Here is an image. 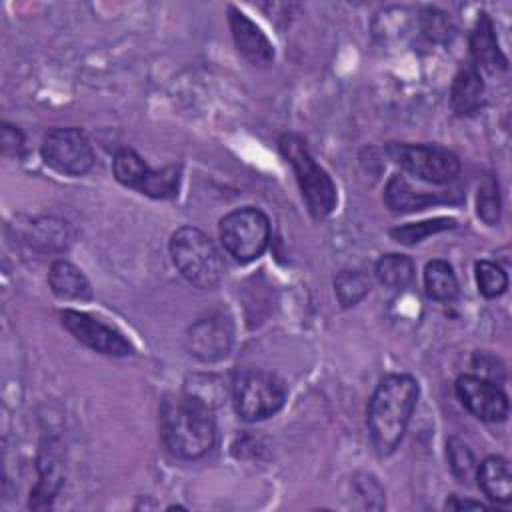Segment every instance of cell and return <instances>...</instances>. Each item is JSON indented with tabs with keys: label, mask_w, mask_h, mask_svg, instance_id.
Segmentation results:
<instances>
[{
	"label": "cell",
	"mask_w": 512,
	"mask_h": 512,
	"mask_svg": "<svg viewBox=\"0 0 512 512\" xmlns=\"http://www.w3.org/2000/svg\"><path fill=\"white\" fill-rule=\"evenodd\" d=\"M112 172L122 186L138 190L150 198H172L178 194L180 168L164 166L152 170L132 148H120L114 154Z\"/></svg>",
	"instance_id": "ba28073f"
},
{
	"label": "cell",
	"mask_w": 512,
	"mask_h": 512,
	"mask_svg": "<svg viewBox=\"0 0 512 512\" xmlns=\"http://www.w3.org/2000/svg\"><path fill=\"white\" fill-rule=\"evenodd\" d=\"M48 284L58 298L64 300H88L92 288L88 278L68 260H54L48 272Z\"/></svg>",
	"instance_id": "ffe728a7"
},
{
	"label": "cell",
	"mask_w": 512,
	"mask_h": 512,
	"mask_svg": "<svg viewBox=\"0 0 512 512\" xmlns=\"http://www.w3.org/2000/svg\"><path fill=\"white\" fill-rule=\"evenodd\" d=\"M472 366L474 370L478 372L476 376L484 378V380H490L494 384H500L504 380V366L498 358L490 356V354H474L472 358Z\"/></svg>",
	"instance_id": "4dcf8cb0"
},
{
	"label": "cell",
	"mask_w": 512,
	"mask_h": 512,
	"mask_svg": "<svg viewBox=\"0 0 512 512\" xmlns=\"http://www.w3.org/2000/svg\"><path fill=\"white\" fill-rule=\"evenodd\" d=\"M386 152L404 172L430 184H446L460 172L458 156L438 144H390Z\"/></svg>",
	"instance_id": "52a82bcc"
},
{
	"label": "cell",
	"mask_w": 512,
	"mask_h": 512,
	"mask_svg": "<svg viewBox=\"0 0 512 512\" xmlns=\"http://www.w3.org/2000/svg\"><path fill=\"white\" fill-rule=\"evenodd\" d=\"M224 384L218 376L212 374H194L186 380L184 396L194 400L196 404L212 410L224 400Z\"/></svg>",
	"instance_id": "603a6c76"
},
{
	"label": "cell",
	"mask_w": 512,
	"mask_h": 512,
	"mask_svg": "<svg viewBox=\"0 0 512 512\" xmlns=\"http://www.w3.org/2000/svg\"><path fill=\"white\" fill-rule=\"evenodd\" d=\"M456 222L452 218H434V220H424V222H416V224H406V226H398L390 232V236L400 242V244H416L422 242L424 238L454 228Z\"/></svg>",
	"instance_id": "484cf974"
},
{
	"label": "cell",
	"mask_w": 512,
	"mask_h": 512,
	"mask_svg": "<svg viewBox=\"0 0 512 512\" xmlns=\"http://www.w3.org/2000/svg\"><path fill=\"white\" fill-rule=\"evenodd\" d=\"M232 398L238 416L246 422H256L276 414L284 406L286 386L272 372L248 368L236 374Z\"/></svg>",
	"instance_id": "5b68a950"
},
{
	"label": "cell",
	"mask_w": 512,
	"mask_h": 512,
	"mask_svg": "<svg viewBox=\"0 0 512 512\" xmlns=\"http://www.w3.org/2000/svg\"><path fill=\"white\" fill-rule=\"evenodd\" d=\"M424 288L432 300L448 302L458 292V280L446 260H432L424 268Z\"/></svg>",
	"instance_id": "44dd1931"
},
{
	"label": "cell",
	"mask_w": 512,
	"mask_h": 512,
	"mask_svg": "<svg viewBox=\"0 0 512 512\" xmlns=\"http://www.w3.org/2000/svg\"><path fill=\"white\" fill-rule=\"evenodd\" d=\"M18 230L22 240L38 252H62L74 240L70 224L54 216L30 218L26 224H18Z\"/></svg>",
	"instance_id": "9a60e30c"
},
{
	"label": "cell",
	"mask_w": 512,
	"mask_h": 512,
	"mask_svg": "<svg viewBox=\"0 0 512 512\" xmlns=\"http://www.w3.org/2000/svg\"><path fill=\"white\" fill-rule=\"evenodd\" d=\"M0 144H2L4 156L18 158L22 156V150H24V134L16 126L4 122L0 130Z\"/></svg>",
	"instance_id": "1f68e13d"
},
{
	"label": "cell",
	"mask_w": 512,
	"mask_h": 512,
	"mask_svg": "<svg viewBox=\"0 0 512 512\" xmlns=\"http://www.w3.org/2000/svg\"><path fill=\"white\" fill-rule=\"evenodd\" d=\"M446 456H448V464H450V470L452 474L460 480V482H468L476 476V470H478V462H476V456L474 452L470 450V446L452 436L448 438L446 442Z\"/></svg>",
	"instance_id": "d4e9b609"
},
{
	"label": "cell",
	"mask_w": 512,
	"mask_h": 512,
	"mask_svg": "<svg viewBox=\"0 0 512 512\" xmlns=\"http://www.w3.org/2000/svg\"><path fill=\"white\" fill-rule=\"evenodd\" d=\"M354 490L364 498V506L366 508H374L380 510L384 506V490L378 484V480L370 474H360L352 480Z\"/></svg>",
	"instance_id": "f546056e"
},
{
	"label": "cell",
	"mask_w": 512,
	"mask_h": 512,
	"mask_svg": "<svg viewBox=\"0 0 512 512\" xmlns=\"http://www.w3.org/2000/svg\"><path fill=\"white\" fill-rule=\"evenodd\" d=\"M64 482L62 458L54 440H44L38 452V482L30 492L28 506L32 510H44L52 504Z\"/></svg>",
	"instance_id": "5bb4252c"
},
{
	"label": "cell",
	"mask_w": 512,
	"mask_h": 512,
	"mask_svg": "<svg viewBox=\"0 0 512 512\" xmlns=\"http://www.w3.org/2000/svg\"><path fill=\"white\" fill-rule=\"evenodd\" d=\"M228 24L238 52L254 66H268L274 60V48L268 36L238 8L228 6Z\"/></svg>",
	"instance_id": "4fadbf2b"
},
{
	"label": "cell",
	"mask_w": 512,
	"mask_h": 512,
	"mask_svg": "<svg viewBox=\"0 0 512 512\" xmlns=\"http://www.w3.org/2000/svg\"><path fill=\"white\" fill-rule=\"evenodd\" d=\"M446 200H450V198L444 194H428L424 190H416L400 174H394L384 188V202L396 214L416 212L430 204H438V202H446Z\"/></svg>",
	"instance_id": "ac0fdd59"
},
{
	"label": "cell",
	"mask_w": 512,
	"mask_h": 512,
	"mask_svg": "<svg viewBox=\"0 0 512 512\" xmlns=\"http://www.w3.org/2000/svg\"><path fill=\"white\" fill-rule=\"evenodd\" d=\"M46 166L66 176H80L94 164V150L86 134L78 128H54L40 146Z\"/></svg>",
	"instance_id": "9c48e42d"
},
{
	"label": "cell",
	"mask_w": 512,
	"mask_h": 512,
	"mask_svg": "<svg viewBox=\"0 0 512 512\" xmlns=\"http://www.w3.org/2000/svg\"><path fill=\"white\" fill-rule=\"evenodd\" d=\"M470 56H472V64L478 70L482 68L490 74L504 70L508 66V60L500 50L492 18L486 12L478 14L476 26L470 34Z\"/></svg>",
	"instance_id": "2e32d148"
},
{
	"label": "cell",
	"mask_w": 512,
	"mask_h": 512,
	"mask_svg": "<svg viewBox=\"0 0 512 512\" xmlns=\"http://www.w3.org/2000/svg\"><path fill=\"white\" fill-rule=\"evenodd\" d=\"M456 396L468 412L484 422H502L508 416V396L504 390L476 374H462L456 380Z\"/></svg>",
	"instance_id": "8fae6325"
},
{
	"label": "cell",
	"mask_w": 512,
	"mask_h": 512,
	"mask_svg": "<svg viewBox=\"0 0 512 512\" xmlns=\"http://www.w3.org/2000/svg\"><path fill=\"white\" fill-rule=\"evenodd\" d=\"M170 256L178 272L200 290H210L224 278L226 264L220 250L198 228H178L170 238Z\"/></svg>",
	"instance_id": "3957f363"
},
{
	"label": "cell",
	"mask_w": 512,
	"mask_h": 512,
	"mask_svg": "<svg viewBox=\"0 0 512 512\" xmlns=\"http://www.w3.org/2000/svg\"><path fill=\"white\" fill-rule=\"evenodd\" d=\"M62 326L84 346L92 348L94 352L106 356H128L132 354V344L124 338L120 330L102 322L100 318L80 312V310H62L60 312Z\"/></svg>",
	"instance_id": "30bf717a"
},
{
	"label": "cell",
	"mask_w": 512,
	"mask_h": 512,
	"mask_svg": "<svg viewBox=\"0 0 512 512\" xmlns=\"http://www.w3.org/2000/svg\"><path fill=\"white\" fill-rule=\"evenodd\" d=\"M280 154L294 168L302 198L314 218H326L336 206V186L328 172L314 160L306 140L298 134L286 132L278 140Z\"/></svg>",
	"instance_id": "277c9868"
},
{
	"label": "cell",
	"mask_w": 512,
	"mask_h": 512,
	"mask_svg": "<svg viewBox=\"0 0 512 512\" xmlns=\"http://www.w3.org/2000/svg\"><path fill=\"white\" fill-rule=\"evenodd\" d=\"M186 346L200 362H216L226 358L232 348L230 320L218 314L196 320L186 332Z\"/></svg>",
	"instance_id": "7c38bea8"
},
{
	"label": "cell",
	"mask_w": 512,
	"mask_h": 512,
	"mask_svg": "<svg viewBox=\"0 0 512 512\" xmlns=\"http://www.w3.org/2000/svg\"><path fill=\"white\" fill-rule=\"evenodd\" d=\"M466 508L484 510V504L474 502V500H462V498H458V496H452V498L446 502V510H466Z\"/></svg>",
	"instance_id": "d6a6232c"
},
{
	"label": "cell",
	"mask_w": 512,
	"mask_h": 512,
	"mask_svg": "<svg viewBox=\"0 0 512 512\" xmlns=\"http://www.w3.org/2000/svg\"><path fill=\"white\" fill-rule=\"evenodd\" d=\"M418 26L420 32L432 40V42H448L454 26L450 20V14L438 10V8H424L420 10V18H418Z\"/></svg>",
	"instance_id": "f1b7e54d"
},
{
	"label": "cell",
	"mask_w": 512,
	"mask_h": 512,
	"mask_svg": "<svg viewBox=\"0 0 512 512\" xmlns=\"http://www.w3.org/2000/svg\"><path fill=\"white\" fill-rule=\"evenodd\" d=\"M160 438L170 454L194 460L212 450L216 426L210 410L188 396H168L160 406Z\"/></svg>",
	"instance_id": "7a4b0ae2"
},
{
	"label": "cell",
	"mask_w": 512,
	"mask_h": 512,
	"mask_svg": "<svg viewBox=\"0 0 512 512\" xmlns=\"http://www.w3.org/2000/svg\"><path fill=\"white\" fill-rule=\"evenodd\" d=\"M418 382L410 374H390L376 386L368 404V432L374 450L388 456L404 438L418 402Z\"/></svg>",
	"instance_id": "6da1fadb"
},
{
	"label": "cell",
	"mask_w": 512,
	"mask_h": 512,
	"mask_svg": "<svg viewBox=\"0 0 512 512\" xmlns=\"http://www.w3.org/2000/svg\"><path fill=\"white\" fill-rule=\"evenodd\" d=\"M374 272L380 284L400 290L414 280V262L404 254H386L376 262Z\"/></svg>",
	"instance_id": "7402d4cb"
},
{
	"label": "cell",
	"mask_w": 512,
	"mask_h": 512,
	"mask_svg": "<svg viewBox=\"0 0 512 512\" xmlns=\"http://www.w3.org/2000/svg\"><path fill=\"white\" fill-rule=\"evenodd\" d=\"M476 284H478V290L482 292V296L496 298L506 292L508 276L496 262L480 260V262H476Z\"/></svg>",
	"instance_id": "83f0119b"
},
{
	"label": "cell",
	"mask_w": 512,
	"mask_h": 512,
	"mask_svg": "<svg viewBox=\"0 0 512 512\" xmlns=\"http://www.w3.org/2000/svg\"><path fill=\"white\" fill-rule=\"evenodd\" d=\"M334 292L344 308L356 306L370 292V278L358 270H342L334 278Z\"/></svg>",
	"instance_id": "cb8c5ba5"
},
{
	"label": "cell",
	"mask_w": 512,
	"mask_h": 512,
	"mask_svg": "<svg viewBox=\"0 0 512 512\" xmlns=\"http://www.w3.org/2000/svg\"><path fill=\"white\" fill-rule=\"evenodd\" d=\"M220 240L236 262H252L264 254L270 240V222L258 208L232 210L220 220Z\"/></svg>",
	"instance_id": "8992f818"
},
{
	"label": "cell",
	"mask_w": 512,
	"mask_h": 512,
	"mask_svg": "<svg viewBox=\"0 0 512 512\" xmlns=\"http://www.w3.org/2000/svg\"><path fill=\"white\" fill-rule=\"evenodd\" d=\"M476 214L488 226H494L500 222V192H498V180L494 176H486L478 186Z\"/></svg>",
	"instance_id": "4316f807"
},
{
	"label": "cell",
	"mask_w": 512,
	"mask_h": 512,
	"mask_svg": "<svg viewBox=\"0 0 512 512\" xmlns=\"http://www.w3.org/2000/svg\"><path fill=\"white\" fill-rule=\"evenodd\" d=\"M482 492L492 502H510L512 498V472L510 464L502 456H488L478 464L476 470Z\"/></svg>",
	"instance_id": "d6986e66"
},
{
	"label": "cell",
	"mask_w": 512,
	"mask_h": 512,
	"mask_svg": "<svg viewBox=\"0 0 512 512\" xmlns=\"http://www.w3.org/2000/svg\"><path fill=\"white\" fill-rule=\"evenodd\" d=\"M484 98V80L480 70L468 62L464 64L452 82L450 90V104L458 116H472L480 110Z\"/></svg>",
	"instance_id": "e0dca14e"
}]
</instances>
